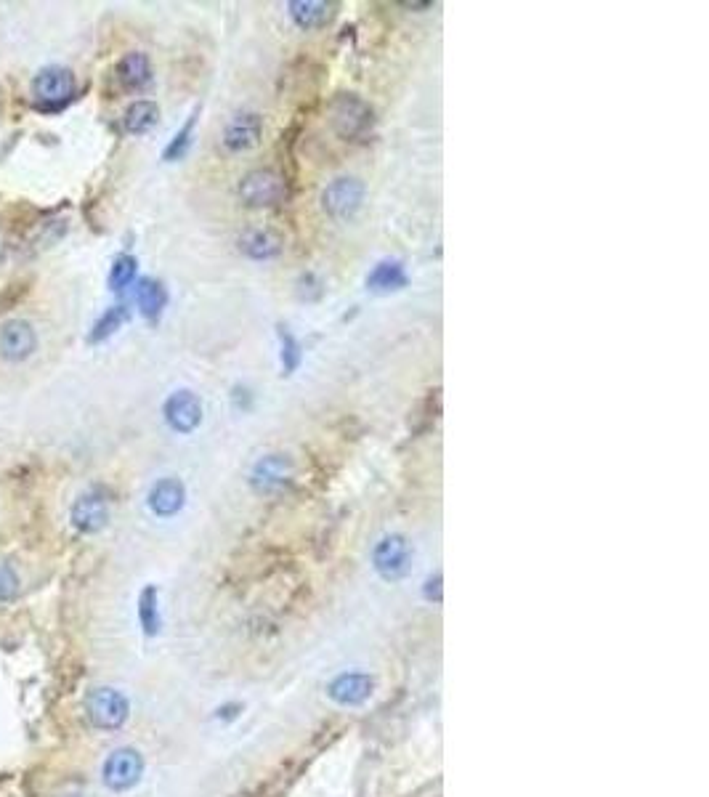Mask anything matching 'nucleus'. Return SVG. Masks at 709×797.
<instances>
[{
    "mask_svg": "<svg viewBox=\"0 0 709 797\" xmlns=\"http://www.w3.org/2000/svg\"><path fill=\"white\" fill-rule=\"evenodd\" d=\"M332 131L343 141H367L375 131V109L356 93H338L327 107Z\"/></svg>",
    "mask_w": 709,
    "mask_h": 797,
    "instance_id": "obj_1",
    "label": "nucleus"
},
{
    "mask_svg": "<svg viewBox=\"0 0 709 797\" xmlns=\"http://www.w3.org/2000/svg\"><path fill=\"white\" fill-rule=\"evenodd\" d=\"M131 715V702L123 691L112 689V686H99V689L88 691L85 697V718L93 728L99 731H117L125 726V720Z\"/></svg>",
    "mask_w": 709,
    "mask_h": 797,
    "instance_id": "obj_2",
    "label": "nucleus"
},
{
    "mask_svg": "<svg viewBox=\"0 0 709 797\" xmlns=\"http://www.w3.org/2000/svg\"><path fill=\"white\" fill-rule=\"evenodd\" d=\"M32 99L38 112H59L75 99V75L64 67H46L32 80Z\"/></svg>",
    "mask_w": 709,
    "mask_h": 797,
    "instance_id": "obj_3",
    "label": "nucleus"
},
{
    "mask_svg": "<svg viewBox=\"0 0 709 797\" xmlns=\"http://www.w3.org/2000/svg\"><path fill=\"white\" fill-rule=\"evenodd\" d=\"M285 197V178L279 176L277 171H271V168H255V171H250L239 181V200L245 202L247 208H274Z\"/></svg>",
    "mask_w": 709,
    "mask_h": 797,
    "instance_id": "obj_4",
    "label": "nucleus"
},
{
    "mask_svg": "<svg viewBox=\"0 0 709 797\" xmlns=\"http://www.w3.org/2000/svg\"><path fill=\"white\" fill-rule=\"evenodd\" d=\"M141 776H144V758L136 747H117L101 766V779L112 792L133 790L141 782Z\"/></svg>",
    "mask_w": 709,
    "mask_h": 797,
    "instance_id": "obj_5",
    "label": "nucleus"
},
{
    "mask_svg": "<svg viewBox=\"0 0 709 797\" xmlns=\"http://www.w3.org/2000/svg\"><path fill=\"white\" fill-rule=\"evenodd\" d=\"M412 545L404 534H386L372 550V566L375 572L388 582H396L407 577L412 569Z\"/></svg>",
    "mask_w": 709,
    "mask_h": 797,
    "instance_id": "obj_6",
    "label": "nucleus"
},
{
    "mask_svg": "<svg viewBox=\"0 0 709 797\" xmlns=\"http://www.w3.org/2000/svg\"><path fill=\"white\" fill-rule=\"evenodd\" d=\"M295 479L293 460L282 452H271L255 460L253 471H250V487L258 495H279L285 492Z\"/></svg>",
    "mask_w": 709,
    "mask_h": 797,
    "instance_id": "obj_7",
    "label": "nucleus"
},
{
    "mask_svg": "<svg viewBox=\"0 0 709 797\" xmlns=\"http://www.w3.org/2000/svg\"><path fill=\"white\" fill-rule=\"evenodd\" d=\"M364 202V184L354 176H340L322 192L324 213L335 221H351Z\"/></svg>",
    "mask_w": 709,
    "mask_h": 797,
    "instance_id": "obj_8",
    "label": "nucleus"
},
{
    "mask_svg": "<svg viewBox=\"0 0 709 797\" xmlns=\"http://www.w3.org/2000/svg\"><path fill=\"white\" fill-rule=\"evenodd\" d=\"M162 415H165V423H168L176 434H192L194 428L202 423V402L200 396L192 394V391H176L165 399V407H162Z\"/></svg>",
    "mask_w": 709,
    "mask_h": 797,
    "instance_id": "obj_9",
    "label": "nucleus"
},
{
    "mask_svg": "<svg viewBox=\"0 0 709 797\" xmlns=\"http://www.w3.org/2000/svg\"><path fill=\"white\" fill-rule=\"evenodd\" d=\"M70 521L80 534L101 532L109 524V500L101 495L99 489L85 492L72 503Z\"/></svg>",
    "mask_w": 709,
    "mask_h": 797,
    "instance_id": "obj_10",
    "label": "nucleus"
},
{
    "mask_svg": "<svg viewBox=\"0 0 709 797\" xmlns=\"http://www.w3.org/2000/svg\"><path fill=\"white\" fill-rule=\"evenodd\" d=\"M372 691H375V678L354 670V673H340L327 686V697L340 707H359L372 697Z\"/></svg>",
    "mask_w": 709,
    "mask_h": 797,
    "instance_id": "obj_11",
    "label": "nucleus"
},
{
    "mask_svg": "<svg viewBox=\"0 0 709 797\" xmlns=\"http://www.w3.org/2000/svg\"><path fill=\"white\" fill-rule=\"evenodd\" d=\"M35 346H38V335H35L30 322L11 319L0 327V356L6 362H24L27 356H32Z\"/></svg>",
    "mask_w": 709,
    "mask_h": 797,
    "instance_id": "obj_12",
    "label": "nucleus"
},
{
    "mask_svg": "<svg viewBox=\"0 0 709 797\" xmlns=\"http://www.w3.org/2000/svg\"><path fill=\"white\" fill-rule=\"evenodd\" d=\"M263 136V120L258 112H242L226 125L224 147L229 152H247L253 149Z\"/></svg>",
    "mask_w": 709,
    "mask_h": 797,
    "instance_id": "obj_13",
    "label": "nucleus"
},
{
    "mask_svg": "<svg viewBox=\"0 0 709 797\" xmlns=\"http://www.w3.org/2000/svg\"><path fill=\"white\" fill-rule=\"evenodd\" d=\"M186 503V487L184 481H178L176 476L160 479L155 487L149 489V508L160 519H170L176 516Z\"/></svg>",
    "mask_w": 709,
    "mask_h": 797,
    "instance_id": "obj_14",
    "label": "nucleus"
},
{
    "mask_svg": "<svg viewBox=\"0 0 709 797\" xmlns=\"http://www.w3.org/2000/svg\"><path fill=\"white\" fill-rule=\"evenodd\" d=\"M115 78L123 91H141L152 83V62L144 51L125 54L115 67Z\"/></svg>",
    "mask_w": 709,
    "mask_h": 797,
    "instance_id": "obj_15",
    "label": "nucleus"
},
{
    "mask_svg": "<svg viewBox=\"0 0 709 797\" xmlns=\"http://www.w3.org/2000/svg\"><path fill=\"white\" fill-rule=\"evenodd\" d=\"M407 269L401 261H380L375 269L370 271L367 277V290L370 293L386 295V293H396V290H404L407 287Z\"/></svg>",
    "mask_w": 709,
    "mask_h": 797,
    "instance_id": "obj_16",
    "label": "nucleus"
},
{
    "mask_svg": "<svg viewBox=\"0 0 709 797\" xmlns=\"http://www.w3.org/2000/svg\"><path fill=\"white\" fill-rule=\"evenodd\" d=\"M239 250L253 261H271L282 253V240L271 229H250L242 234Z\"/></svg>",
    "mask_w": 709,
    "mask_h": 797,
    "instance_id": "obj_17",
    "label": "nucleus"
},
{
    "mask_svg": "<svg viewBox=\"0 0 709 797\" xmlns=\"http://www.w3.org/2000/svg\"><path fill=\"white\" fill-rule=\"evenodd\" d=\"M290 8V19H293L301 30H316V27H324V24L332 19V3H324V0H293L287 3Z\"/></svg>",
    "mask_w": 709,
    "mask_h": 797,
    "instance_id": "obj_18",
    "label": "nucleus"
},
{
    "mask_svg": "<svg viewBox=\"0 0 709 797\" xmlns=\"http://www.w3.org/2000/svg\"><path fill=\"white\" fill-rule=\"evenodd\" d=\"M136 303H139V311L149 322H157L165 306H168V290H165L160 279H141L136 285Z\"/></svg>",
    "mask_w": 709,
    "mask_h": 797,
    "instance_id": "obj_19",
    "label": "nucleus"
},
{
    "mask_svg": "<svg viewBox=\"0 0 709 797\" xmlns=\"http://www.w3.org/2000/svg\"><path fill=\"white\" fill-rule=\"evenodd\" d=\"M160 123V107H157L155 101H133L131 107L125 109L123 115V128L128 133H133V136H141V133L152 131L155 125Z\"/></svg>",
    "mask_w": 709,
    "mask_h": 797,
    "instance_id": "obj_20",
    "label": "nucleus"
},
{
    "mask_svg": "<svg viewBox=\"0 0 709 797\" xmlns=\"http://www.w3.org/2000/svg\"><path fill=\"white\" fill-rule=\"evenodd\" d=\"M128 322V309H125L123 303H117V306H109L104 314H101L99 319H96V325L91 327V335H88V341L91 343H104L107 338H112V335L120 330V327Z\"/></svg>",
    "mask_w": 709,
    "mask_h": 797,
    "instance_id": "obj_21",
    "label": "nucleus"
},
{
    "mask_svg": "<svg viewBox=\"0 0 709 797\" xmlns=\"http://www.w3.org/2000/svg\"><path fill=\"white\" fill-rule=\"evenodd\" d=\"M139 622L141 627H144V633L147 635H157L160 633V596H157V588L155 585H147V588L141 590L139 596Z\"/></svg>",
    "mask_w": 709,
    "mask_h": 797,
    "instance_id": "obj_22",
    "label": "nucleus"
},
{
    "mask_svg": "<svg viewBox=\"0 0 709 797\" xmlns=\"http://www.w3.org/2000/svg\"><path fill=\"white\" fill-rule=\"evenodd\" d=\"M136 271H139V261L133 256H128V253H120V256L112 261V269H109V290L123 293L125 287L133 285Z\"/></svg>",
    "mask_w": 709,
    "mask_h": 797,
    "instance_id": "obj_23",
    "label": "nucleus"
},
{
    "mask_svg": "<svg viewBox=\"0 0 709 797\" xmlns=\"http://www.w3.org/2000/svg\"><path fill=\"white\" fill-rule=\"evenodd\" d=\"M197 115H200V109H194V115L186 120L184 125H181V131L170 139V144L165 147V152H162V160H168V163H176V160H181V157H186V152H189V147H192V136H194V125H197Z\"/></svg>",
    "mask_w": 709,
    "mask_h": 797,
    "instance_id": "obj_24",
    "label": "nucleus"
},
{
    "mask_svg": "<svg viewBox=\"0 0 709 797\" xmlns=\"http://www.w3.org/2000/svg\"><path fill=\"white\" fill-rule=\"evenodd\" d=\"M279 346H282V375H293L301 364L303 354H301V343L295 341V335L287 330V327H279Z\"/></svg>",
    "mask_w": 709,
    "mask_h": 797,
    "instance_id": "obj_25",
    "label": "nucleus"
},
{
    "mask_svg": "<svg viewBox=\"0 0 709 797\" xmlns=\"http://www.w3.org/2000/svg\"><path fill=\"white\" fill-rule=\"evenodd\" d=\"M19 593V574L11 564H0V604L14 601Z\"/></svg>",
    "mask_w": 709,
    "mask_h": 797,
    "instance_id": "obj_26",
    "label": "nucleus"
},
{
    "mask_svg": "<svg viewBox=\"0 0 709 797\" xmlns=\"http://www.w3.org/2000/svg\"><path fill=\"white\" fill-rule=\"evenodd\" d=\"M27 293H30V282H14V285H8L3 290V295H0V311H8L14 303L22 301Z\"/></svg>",
    "mask_w": 709,
    "mask_h": 797,
    "instance_id": "obj_27",
    "label": "nucleus"
},
{
    "mask_svg": "<svg viewBox=\"0 0 709 797\" xmlns=\"http://www.w3.org/2000/svg\"><path fill=\"white\" fill-rule=\"evenodd\" d=\"M298 285H301V290H298V293H301V298H306V301H309V290H314V298H319V295H322V282H319L314 274H306V277H301V282H298Z\"/></svg>",
    "mask_w": 709,
    "mask_h": 797,
    "instance_id": "obj_28",
    "label": "nucleus"
}]
</instances>
